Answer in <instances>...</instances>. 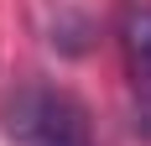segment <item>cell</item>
<instances>
[{
    "mask_svg": "<svg viewBox=\"0 0 151 146\" xmlns=\"http://www.w3.org/2000/svg\"><path fill=\"white\" fill-rule=\"evenodd\" d=\"M0 131L11 146H94L89 104L42 78H21L0 99Z\"/></svg>",
    "mask_w": 151,
    "mask_h": 146,
    "instance_id": "cell-1",
    "label": "cell"
},
{
    "mask_svg": "<svg viewBox=\"0 0 151 146\" xmlns=\"http://www.w3.org/2000/svg\"><path fill=\"white\" fill-rule=\"evenodd\" d=\"M115 42L136 89H151V0H125L115 11Z\"/></svg>",
    "mask_w": 151,
    "mask_h": 146,
    "instance_id": "cell-2",
    "label": "cell"
},
{
    "mask_svg": "<svg viewBox=\"0 0 151 146\" xmlns=\"http://www.w3.org/2000/svg\"><path fill=\"white\" fill-rule=\"evenodd\" d=\"M130 120H136V131L151 141V89H136V110H130Z\"/></svg>",
    "mask_w": 151,
    "mask_h": 146,
    "instance_id": "cell-3",
    "label": "cell"
}]
</instances>
